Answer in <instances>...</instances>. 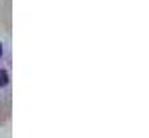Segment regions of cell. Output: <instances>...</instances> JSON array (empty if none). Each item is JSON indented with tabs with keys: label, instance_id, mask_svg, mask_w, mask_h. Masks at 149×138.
<instances>
[{
	"label": "cell",
	"instance_id": "6da1fadb",
	"mask_svg": "<svg viewBox=\"0 0 149 138\" xmlns=\"http://www.w3.org/2000/svg\"><path fill=\"white\" fill-rule=\"evenodd\" d=\"M10 91V58L8 50L0 41V93Z\"/></svg>",
	"mask_w": 149,
	"mask_h": 138
},
{
	"label": "cell",
	"instance_id": "7a4b0ae2",
	"mask_svg": "<svg viewBox=\"0 0 149 138\" xmlns=\"http://www.w3.org/2000/svg\"><path fill=\"white\" fill-rule=\"evenodd\" d=\"M10 115H13V95L10 91L0 93V128H4L10 122Z\"/></svg>",
	"mask_w": 149,
	"mask_h": 138
},
{
	"label": "cell",
	"instance_id": "3957f363",
	"mask_svg": "<svg viewBox=\"0 0 149 138\" xmlns=\"http://www.w3.org/2000/svg\"><path fill=\"white\" fill-rule=\"evenodd\" d=\"M0 27L10 33V0H0Z\"/></svg>",
	"mask_w": 149,
	"mask_h": 138
}]
</instances>
